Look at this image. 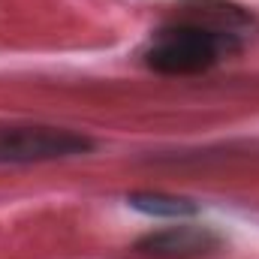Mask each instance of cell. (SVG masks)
I'll return each mask as SVG.
<instances>
[{"instance_id": "277c9868", "label": "cell", "mask_w": 259, "mask_h": 259, "mask_svg": "<svg viewBox=\"0 0 259 259\" xmlns=\"http://www.w3.org/2000/svg\"><path fill=\"white\" fill-rule=\"evenodd\" d=\"M130 205L145 211V214H154V217H190L196 211L187 199L166 196V193H136L130 196Z\"/></svg>"}, {"instance_id": "6da1fadb", "label": "cell", "mask_w": 259, "mask_h": 259, "mask_svg": "<svg viewBox=\"0 0 259 259\" xmlns=\"http://www.w3.org/2000/svg\"><path fill=\"white\" fill-rule=\"evenodd\" d=\"M229 52H235L229 33L202 24H175V27H163L151 39L145 52V64L166 75H190V72L211 69Z\"/></svg>"}, {"instance_id": "3957f363", "label": "cell", "mask_w": 259, "mask_h": 259, "mask_svg": "<svg viewBox=\"0 0 259 259\" xmlns=\"http://www.w3.org/2000/svg\"><path fill=\"white\" fill-rule=\"evenodd\" d=\"M145 253L166 259H184V256H199V253H211L220 247V238L205 229V226H172V229H160L151 232L142 244Z\"/></svg>"}, {"instance_id": "7a4b0ae2", "label": "cell", "mask_w": 259, "mask_h": 259, "mask_svg": "<svg viewBox=\"0 0 259 259\" xmlns=\"http://www.w3.org/2000/svg\"><path fill=\"white\" fill-rule=\"evenodd\" d=\"M91 139L61 127H0V163H46L84 154Z\"/></svg>"}]
</instances>
